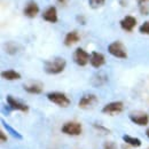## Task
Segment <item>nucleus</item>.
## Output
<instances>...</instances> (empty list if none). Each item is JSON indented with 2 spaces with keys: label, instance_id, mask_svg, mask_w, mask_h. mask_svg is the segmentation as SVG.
<instances>
[{
  "label": "nucleus",
  "instance_id": "1",
  "mask_svg": "<svg viewBox=\"0 0 149 149\" xmlns=\"http://www.w3.org/2000/svg\"><path fill=\"white\" fill-rule=\"evenodd\" d=\"M67 62L63 57H55L51 61H46L44 65L45 72L48 74H61L65 69Z\"/></svg>",
  "mask_w": 149,
  "mask_h": 149
},
{
  "label": "nucleus",
  "instance_id": "2",
  "mask_svg": "<svg viewBox=\"0 0 149 149\" xmlns=\"http://www.w3.org/2000/svg\"><path fill=\"white\" fill-rule=\"evenodd\" d=\"M47 99L55 103L56 106L61 107V108H67L70 106V99L65 95L64 93L61 92H52V93L47 94Z\"/></svg>",
  "mask_w": 149,
  "mask_h": 149
},
{
  "label": "nucleus",
  "instance_id": "3",
  "mask_svg": "<svg viewBox=\"0 0 149 149\" xmlns=\"http://www.w3.org/2000/svg\"><path fill=\"white\" fill-rule=\"evenodd\" d=\"M108 52L109 54H111L115 57L118 58H126L127 57V53H126V48L123 45V42L120 41H113L108 46Z\"/></svg>",
  "mask_w": 149,
  "mask_h": 149
},
{
  "label": "nucleus",
  "instance_id": "4",
  "mask_svg": "<svg viewBox=\"0 0 149 149\" xmlns=\"http://www.w3.org/2000/svg\"><path fill=\"white\" fill-rule=\"evenodd\" d=\"M61 131H62V133H64L67 135L76 136L81 133V125L77 122H68V123L63 124Z\"/></svg>",
  "mask_w": 149,
  "mask_h": 149
},
{
  "label": "nucleus",
  "instance_id": "5",
  "mask_svg": "<svg viewBox=\"0 0 149 149\" xmlns=\"http://www.w3.org/2000/svg\"><path fill=\"white\" fill-rule=\"evenodd\" d=\"M90 56L88 53L83 49V48H77L74 53V61L79 65V67H85L90 62Z\"/></svg>",
  "mask_w": 149,
  "mask_h": 149
},
{
  "label": "nucleus",
  "instance_id": "6",
  "mask_svg": "<svg viewBox=\"0 0 149 149\" xmlns=\"http://www.w3.org/2000/svg\"><path fill=\"white\" fill-rule=\"evenodd\" d=\"M129 118L132 123L139 126H146L149 123V116L146 112H132L129 115Z\"/></svg>",
  "mask_w": 149,
  "mask_h": 149
},
{
  "label": "nucleus",
  "instance_id": "7",
  "mask_svg": "<svg viewBox=\"0 0 149 149\" xmlns=\"http://www.w3.org/2000/svg\"><path fill=\"white\" fill-rule=\"evenodd\" d=\"M124 110V103L122 101H113L108 104H106L102 108V112L103 113H108V115H116L119 113Z\"/></svg>",
  "mask_w": 149,
  "mask_h": 149
},
{
  "label": "nucleus",
  "instance_id": "8",
  "mask_svg": "<svg viewBox=\"0 0 149 149\" xmlns=\"http://www.w3.org/2000/svg\"><path fill=\"white\" fill-rule=\"evenodd\" d=\"M96 102H97V97H96L95 94H92V93L84 94L80 97L79 102H78V107L80 109H86V108H90V107L94 106Z\"/></svg>",
  "mask_w": 149,
  "mask_h": 149
},
{
  "label": "nucleus",
  "instance_id": "9",
  "mask_svg": "<svg viewBox=\"0 0 149 149\" xmlns=\"http://www.w3.org/2000/svg\"><path fill=\"white\" fill-rule=\"evenodd\" d=\"M6 101H7V104H8L13 110H19V111H23V112L29 111V107H28L25 103L19 101L17 99H15V97L12 96V95H8V96L6 97Z\"/></svg>",
  "mask_w": 149,
  "mask_h": 149
},
{
  "label": "nucleus",
  "instance_id": "10",
  "mask_svg": "<svg viewBox=\"0 0 149 149\" xmlns=\"http://www.w3.org/2000/svg\"><path fill=\"white\" fill-rule=\"evenodd\" d=\"M38 13H39V6L35 1H29L26 3V6L24 7V9H23V14L29 19L36 17L38 15Z\"/></svg>",
  "mask_w": 149,
  "mask_h": 149
},
{
  "label": "nucleus",
  "instance_id": "11",
  "mask_svg": "<svg viewBox=\"0 0 149 149\" xmlns=\"http://www.w3.org/2000/svg\"><path fill=\"white\" fill-rule=\"evenodd\" d=\"M119 24H120V28L123 30H125L127 32H131L135 28V25H136V19L134 16L127 15V16H125L123 19H120Z\"/></svg>",
  "mask_w": 149,
  "mask_h": 149
},
{
  "label": "nucleus",
  "instance_id": "12",
  "mask_svg": "<svg viewBox=\"0 0 149 149\" xmlns=\"http://www.w3.org/2000/svg\"><path fill=\"white\" fill-rule=\"evenodd\" d=\"M90 63L93 68L97 69V68L102 67L106 63V57L103 54H101L99 52H93L90 56Z\"/></svg>",
  "mask_w": 149,
  "mask_h": 149
},
{
  "label": "nucleus",
  "instance_id": "13",
  "mask_svg": "<svg viewBox=\"0 0 149 149\" xmlns=\"http://www.w3.org/2000/svg\"><path fill=\"white\" fill-rule=\"evenodd\" d=\"M42 19L46 22L49 23H56L57 22V10L54 6L48 7L44 13H42Z\"/></svg>",
  "mask_w": 149,
  "mask_h": 149
},
{
  "label": "nucleus",
  "instance_id": "14",
  "mask_svg": "<svg viewBox=\"0 0 149 149\" xmlns=\"http://www.w3.org/2000/svg\"><path fill=\"white\" fill-rule=\"evenodd\" d=\"M79 39H80V37H79V35H78V32H77L76 30L70 31V32L67 33V36L64 38V45L68 46V47H70V46H72L74 44L78 42Z\"/></svg>",
  "mask_w": 149,
  "mask_h": 149
},
{
  "label": "nucleus",
  "instance_id": "15",
  "mask_svg": "<svg viewBox=\"0 0 149 149\" xmlns=\"http://www.w3.org/2000/svg\"><path fill=\"white\" fill-rule=\"evenodd\" d=\"M107 81H108V76H106V74H95L93 78H92V80H91V83L93 84L95 87L102 86V85H104Z\"/></svg>",
  "mask_w": 149,
  "mask_h": 149
},
{
  "label": "nucleus",
  "instance_id": "16",
  "mask_svg": "<svg viewBox=\"0 0 149 149\" xmlns=\"http://www.w3.org/2000/svg\"><path fill=\"white\" fill-rule=\"evenodd\" d=\"M1 77L6 80H17V79H21V74L15 71V70H5L1 72Z\"/></svg>",
  "mask_w": 149,
  "mask_h": 149
},
{
  "label": "nucleus",
  "instance_id": "17",
  "mask_svg": "<svg viewBox=\"0 0 149 149\" xmlns=\"http://www.w3.org/2000/svg\"><path fill=\"white\" fill-rule=\"evenodd\" d=\"M24 91L30 94H40L42 93V86L40 84H31V85H24Z\"/></svg>",
  "mask_w": 149,
  "mask_h": 149
},
{
  "label": "nucleus",
  "instance_id": "18",
  "mask_svg": "<svg viewBox=\"0 0 149 149\" xmlns=\"http://www.w3.org/2000/svg\"><path fill=\"white\" fill-rule=\"evenodd\" d=\"M123 140L126 145H129L130 147H134V148H138L141 146V141L140 139L138 138H133V136H130V135H123Z\"/></svg>",
  "mask_w": 149,
  "mask_h": 149
},
{
  "label": "nucleus",
  "instance_id": "19",
  "mask_svg": "<svg viewBox=\"0 0 149 149\" xmlns=\"http://www.w3.org/2000/svg\"><path fill=\"white\" fill-rule=\"evenodd\" d=\"M6 52L8 54H12V55L15 54V53H17V45L14 44V42H12V41L7 42L6 44Z\"/></svg>",
  "mask_w": 149,
  "mask_h": 149
},
{
  "label": "nucleus",
  "instance_id": "20",
  "mask_svg": "<svg viewBox=\"0 0 149 149\" xmlns=\"http://www.w3.org/2000/svg\"><path fill=\"white\" fill-rule=\"evenodd\" d=\"M106 0H88V3L91 6V8L93 9H96V8H100L104 5Z\"/></svg>",
  "mask_w": 149,
  "mask_h": 149
},
{
  "label": "nucleus",
  "instance_id": "21",
  "mask_svg": "<svg viewBox=\"0 0 149 149\" xmlns=\"http://www.w3.org/2000/svg\"><path fill=\"white\" fill-rule=\"evenodd\" d=\"M139 31H140V33H142V35H148L149 36V21L143 22V23L140 25Z\"/></svg>",
  "mask_w": 149,
  "mask_h": 149
},
{
  "label": "nucleus",
  "instance_id": "22",
  "mask_svg": "<svg viewBox=\"0 0 149 149\" xmlns=\"http://www.w3.org/2000/svg\"><path fill=\"white\" fill-rule=\"evenodd\" d=\"M2 124L5 125V127H6L7 130L9 131V132H12V133H13V135H14V136H16V138H19V139H21V138H22V135H19V132H16V131H14V130H13V129H12V127H10V126H9V125H8V124H6V123H5L3 120H2Z\"/></svg>",
  "mask_w": 149,
  "mask_h": 149
},
{
  "label": "nucleus",
  "instance_id": "23",
  "mask_svg": "<svg viewBox=\"0 0 149 149\" xmlns=\"http://www.w3.org/2000/svg\"><path fill=\"white\" fill-rule=\"evenodd\" d=\"M103 149H117V146H116V143L112 142V141H107V142H104V145H103Z\"/></svg>",
  "mask_w": 149,
  "mask_h": 149
},
{
  "label": "nucleus",
  "instance_id": "24",
  "mask_svg": "<svg viewBox=\"0 0 149 149\" xmlns=\"http://www.w3.org/2000/svg\"><path fill=\"white\" fill-rule=\"evenodd\" d=\"M140 12L142 15H148L149 14V6H147L146 3L140 5Z\"/></svg>",
  "mask_w": 149,
  "mask_h": 149
},
{
  "label": "nucleus",
  "instance_id": "25",
  "mask_svg": "<svg viewBox=\"0 0 149 149\" xmlns=\"http://www.w3.org/2000/svg\"><path fill=\"white\" fill-rule=\"evenodd\" d=\"M93 126L95 127V129H97V130L103 131L104 133H109V132H110V131L108 130V129H106V127H103V126H101V125H99V124H93Z\"/></svg>",
  "mask_w": 149,
  "mask_h": 149
},
{
  "label": "nucleus",
  "instance_id": "26",
  "mask_svg": "<svg viewBox=\"0 0 149 149\" xmlns=\"http://www.w3.org/2000/svg\"><path fill=\"white\" fill-rule=\"evenodd\" d=\"M0 139H1V142H6L7 141V136H6V134L2 131L0 132Z\"/></svg>",
  "mask_w": 149,
  "mask_h": 149
},
{
  "label": "nucleus",
  "instance_id": "27",
  "mask_svg": "<svg viewBox=\"0 0 149 149\" xmlns=\"http://www.w3.org/2000/svg\"><path fill=\"white\" fill-rule=\"evenodd\" d=\"M77 21H80L81 24H85V19L83 16H77Z\"/></svg>",
  "mask_w": 149,
  "mask_h": 149
},
{
  "label": "nucleus",
  "instance_id": "28",
  "mask_svg": "<svg viewBox=\"0 0 149 149\" xmlns=\"http://www.w3.org/2000/svg\"><path fill=\"white\" fill-rule=\"evenodd\" d=\"M136 1H138L139 5H143V3H146V2L149 1V0H136Z\"/></svg>",
  "mask_w": 149,
  "mask_h": 149
},
{
  "label": "nucleus",
  "instance_id": "29",
  "mask_svg": "<svg viewBox=\"0 0 149 149\" xmlns=\"http://www.w3.org/2000/svg\"><path fill=\"white\" fill-rule=\"evenodd\" d=\"M57 1H58L60 3H63V5H64V3H67V1H68V0H57Z\"/></svg>",
  "mask_w": 149,
  "mask_h": 149
},
{
  "label": "nucleus",
  "instance_id": "30",
  "mask_svg": "<svg viewBox=\"0 0 149 149\" xmlns=\"http://www.w3.org/2000/svg\"><path fill=\"white\" fill-rule=\"evenodd\" d=\"M146 135H147V136L149 138V129H148L147 131H146Z\"/></svg>",
  "mask_w": 149,
  "mask_h": 149
},
{
  "label": "nucleus",
  "instance_id": "31",
  "mask_svg": "<svg viewBox=\"0 0 149 149\" xmlns=\"http://www.w3.org/2000/svg\"><path fill=\"white\" fill-rule=\"evenodd\" d=\"M147 149H149V148H147Z\"/></svg>",
  "mask_w": 149,
  "mask_h": 149
}]
</instances>
